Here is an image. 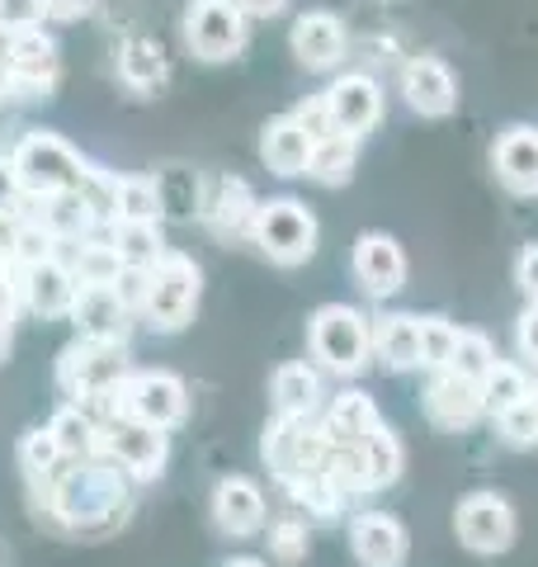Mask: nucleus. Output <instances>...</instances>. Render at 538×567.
Here are the masks:
<instances>
[{
	"label": "nucleus",
	"instance_id": "1",
	"mask_svg": "<svg viewBox=\"0 0 538 567\" xmlns=\"http://www.w3.org/2000/svg\"><path fill=\"white\" fill-rule=\"evenodd\" d=\"M33 520L62 539H110L137 511V483L104 454L66 458V464L29 487Z\"/></svg>",
	"mask_w": 538,
	"mask_h": 567
},
{
	"label": "nucleus",
	"instance_id": "2",
	"mask_svg": "<svg viewBox=\"0 0 538 567\" xmlns=\"http://www.w3.org/2000/svg\"><path fill=\"white\" fill-rule=\"evenodd\" d=\"M133 374V350L128 341H104V336H71V341L58 350V393L66 402L90 406L95 416L110 412L114 388Z\"/></svg>",
	"mask_w": 538,
	"mask_h": 567
},
{
	"label": "nucleus",
	"instance_id": "3",
	"mask_svg": "<svg viewBox=\"0 0 538 567\" xmlns=\"http://www.w3.org/2000/svg\"><path fill=\"white\" fill-rule=\"evenodd\" d=\"M308 354L321 374L331 379H359L373 364V327L369 317L350 303H321L308 317Z\"/></svg>",
	"mask_w": 538,
	"mask_h": 567
},
{
	"label": "nucleus",
	"instance_id": "4",
	"mask_svg": "<svg viewBox=\"0 0 538 567\" xmlns=\"http://www.w3.org/2000/svg\"><path fill=\"white\" fill-rule=\"evenodd\" d=\"M204 303V265L189 251H170L152 265V284H147V303H142V327L156 336H179Z\"/></svg>",
	"mask_w": 538,
	"mask_h": 567
},
{
	"label": "nucleus",
	"instance_id": "5",
	"mask_svg": "<svg viewBox=\"0 0 538 567\" xmlns=\"http://www.w3.org/2000/svg\"><path fill=\"white\" fill-rule=\"evenodd\" d=\"M250 246H256L269 265H279V270H298V265H308L317 256L321 223L293 194H275V199H260V208H256Z\"/></svg>",
	"mask_w": 538,
	"mask_h": 567
},
{
	"label": "nucleus",
	"instance_id": "6",
	"mask_svg": "<svg viewBox=\"0 0 538 567\" xmlns=\"http://www.w3.org/2000/svg\"><path fill=\"white\" fill-rule=\"evenodd\" d=\"M10 166H14V175H20V185H24L29 199H48V194L81 189L90 162H85L76 147H71L62 133L29 128V133L10 147Z\"/></svg>",
	"mask_w": 538,
	"mask_h": 567
},
{
	"label": "nucleus",
	"instance_id": "7",
	"mask_svg": "<svg viewBox=\"0 0 538 567\" xmlns=\"http://www.w3.org/2000/svg\"><path fill=\"white\" fill-rule=\"evenodd\" d=\"M104 416H133L142 425H156V431H179L189 421V383L170 369H133L114 388Z\"/></svg>",
	"mask_w": 538,
	"mask_h": 567
},
{
	"label": "nucleus",
	"instance_id": "8",
	"mask_svg": "<svg viewBox=\"0 0 538 567\" xmlns=\"http://www.w3.org/2000/svg\"><path fill=\"white\" fill-rule=\"evenodd\" d=\"M179 39H185L189 58L204 66L237 62L250 48V14L237 0H189L185 20H179Z\"/></svg>",
	"mask_w": 538,
	"mask_h": 567
},
{
	"label": "nucleus",
	"instance_id": "9",
	"mask_svg": "<svg viewBox=\"0 0 538 567\" xmlns=\"http://www.w3.org/2000/svg\"><path fill=\"white\" fill-rule=\"evenodd\" d=\"M454 535L458 544L468 548L473 558H500L515 548L519 535V516H515V502L496 487H473L458 496L454 506Z\"/></svg>",
	"mask_w": 538,
	"mask_h": 567
},
{
	"label": "nucleus",
	"instance_id": "10",
	"mask_svg": "<svg viewBox=\"0 0 538 567\" xmlns=\"http://www.w3.org/2000/svg\"><path fill=\"white\" fill-rule=\"evenodd\" d=\"M331 454V440L321 435V421L317 416H283L275 412L269 425L260 431V464L269 468V477L289 483L298 473H317Z\"/></svg>",
	"mask_w": 538,
	"mask_h": 567
},
{
	"label": "nucleus",
	"instance_id": "11",
	"mask_svg": "<svg viewBox=\"0 0 538 567\" xmlns=\"http://www.w3.org/2000/svg\"><path fill=\"white\" fill-rule=\"evenodd\" d=\"M110 464H118L133 483H156L170 464V431H156V425H142L133 416H104L100 421V450Z\"/></svg>",
	"mask_w": 538,
	"mask_h": 567
},
{
	"label": "nucleus",
	"instance_id": "12",
	"mask_svg": "<svg viewBox=\"0 0 538 567\" xmlns=\"http://www.w3.org/2000/svg\"><path fill=\"white\" fill-rule=\"evenodd\" d=\"M62 81V48L52 33L29 29L10 39V71H6V104H39L52 100Z\"/></svg>",
	"mask_w": 538,
	"mask_h": 567
},
{
	"label": "nucleus",
	"instance_id": "13",
	"mask_svg": "<svg viewBox=\"0 0 538 567\" xmlns=\"http://www.w3.org/2000/svg\"><path fill=\"white\" fill-rule=\"evenodd\" d=\"M350 275L373 303H387V298H397L406 289L411 260L392 233H359L350 246Z\"/></svg>",
	"mask_w": 538,
	"mask_h": 567
},
{
	"label": "nucleus",
	"instance_id": "14",
	"mask_svg": "<svg viewBox=\"0 0 538 567\" xmlns=\"http://www.w3.org/2000/svg\"><path fill=\"white\" fill-rule=\"evenodd\" d=\"M321 95H327V110H331L335 133H350L359 142L379 128L383 114H387L383 81L373 76V71H340V76Z\"/></svg>",
	"mask_w": 538,
	"mask_h": 567
},
{
	"label": "nucleus",
	"instance_id": "15",
	"mask_svg": "<svg viewBox=\"0 0 538 567\" xmlns=\"http://www.w3.org/2000/svg\"><path fill=\"white\" fill-rule=\"evenodd\" d=\"M397 95L406 100V110L421 114V118H448L463 100L454 66H448L444 58H435V52H416V58L402 62Z\"/></svg>",
	"mask_w": 538,
	"mask_h": 567
},
{
	"label": "nucleus",
	"instance_id": "16",
	"mask_svg": "<svg viewBox=\"0 0 538 567\" xmlns=\"http://www.w3.org/2000/svg\"><path fill=\"white\" fill-rule=\"evenodd\" d=\"M208 511H213L218 535H227V539H256L269 525V496L256 477H246V473L218 477V487L208 496Z\"/></svg>",
	"mask_w": 538,
	"mask_h": 567
},
{
	"label": "nucleus",
	"instance_id": "17",
	"mask_svg": "<svg viewBox=\"0 0 538 567\" xmlns=\"http://www.w3.org/2000/svg\"><path fill=\"white\" fill-rule=\"evenodd\" d=\"M14 289H20V308L43 317V322H62L76 303V275L62 256H48V260H33V265H14Z\"/></svg>",
	"mask_w": 538,
	"mask_h": 567
},
{
	"label": "nucleus",
	"instance_id": "18",
	"mask_svg": "<svg viewBox=\"0 0 538 567\" xmlns=\"http://www.w3.org/2000/svg\"><path fill=\"white\" fill-rule=\"evenodd\" d=\"M289 52H293V62L302 71L321 76V71H335L340 62H345L350 29L335 10H302L293 20V29H289Z\"/></svg>",
	"mask_w": 538,
	"mask_h": 567
},
{
	"label": "nucleus",
	"instance_id": "19",
	"mask_svg": "<svg viewBox=\"0 0 538 567\" xmlns=\"http://www.w3.org/2000/svg\"><path fill=\"white\" fill-rule=\"evenodd\" d=\"M421 412L430 425H439V431H473V425L487 421V402H482L477 383L458 379L454 369H435V374L425 379Z\"/></svg>",
	"mask_w": 538,
	"mask_h": 567
},
{
	"label": "nucleus",
	"instance_id": "20",
	"mask_svg": "<svg viewBox=\"0 0 538 567\" xmlns=\"http://www.w3.org/2000/svg\"><path fill=\"white\" fill-rule=\"evenodd\" d=\"M256 189L237 175H223V181H213L208 194L199 199V223L208 227L218 241H250V227H256Z\"/></svg>",
	"mask_w": 538,
	"mask_h": 567
},
{
	"label": "nucleus",
	"instance_id": "21",
	"mask_svg": "<svg viewBox=\"0 0 538 567\" xmlns=\"http://www.w3.org/2000/svg\"><path fill=\"white\" fill-rule=\"evenodd\" d=\"M350 554L359 567H402L411 558V535L387 511H359L350 520Z\"/></svg>",
	"mask_w": 538,
	"mask_h": 567
},
{
	"label": "nucleus",
	"instance_id": "22",
	"mask_svg": "<svg viewBox=\"0 0 538 567\" xmlns=\"http://www.w3.org/2000/svg\"><path fill=\"white\" fill-rule=\"evenodd\" d=\"M317 421H321V435H327L331 445H350V450H359L379 425H387L379 402H373L364 388H340V393H331Z\"/></svg>",
	"mask_w": 538,
	"mask_h": 567
},
{
	"label": "nucleus",
	"instance_id": "23",
	"mask_svg": "<svg viewBox=\"0 0 538 567\" xmlns=\"http://www.w3.org/2000/svg\"><path fill=\"white\" fill-rule=\"evenodd\" d=\"M66 322L76 327V336H104V341H128L137 317L123 308V298L114 293V284H81L76 303H71Z\"/></svg>",
	"mask_w": 538,
	"mask_h": 567
},
{
	"label": "nucleus",
	"instance_id": "24",
	"mask_svg": "<svg viewBox=\"0 0 538 567\" xmlns=\"http://www.w3.org/2000/svg\"><path fill=\"white\" fill-rule=\"evenodd\" d=\"M492 171L519 199H538V128L515 123L492 142Z\"/></svg>",
	"mask_w": 538,
	"mask_h": 567
},
{
	"label": "nucleus",
	"instance_id": "25",
	"mask_svg": "<svg viewBox=\"0 0 538 567\" xmlns=\"http://www.w3.org/2000/svg\"><path fill=\"white\" fill-rule=\"evenodd\" d=\"M114 66H118L123 91H133V95H156L170 76L166 43L152 39V33H123L118 52H114Z\"/></svg>",
	"mask_w": 538,
	"mask_h": 567
},
{
	"label": "nucleus",
	"instance_id": "26",
	"mask_svg": "<svg viewBox=\"0 0 538 567\" xmlns=\"http://www.w3.org/2000/svg\"><path fill=\"white\" fill-rule=\"evenodd\" d=\"M327 398H331L327 374H321L312 360H289L269 379V402H275V412H283V416H321Z\"/></svg>",
	"mask_w": 538,
	"mask_h": 567
},
{
	"label": "nucleus",
	"instance_id": "27",
	"mask_svg": "<svg viewBox=\"0 0 538 567\" xmlns=\"http://www.w3.org/2000/svg\"><path fill=\"white\" fill-rule=\"evenodd\" d=\"M369 327H373V360L387 374L421 369V312H379L369 317Z\"/></svg>",
	"mask_w": 538,
	"mask_h": 567
},
{
	"label": "nucleus",
	"instance_id": "28",
	"mask_svg": "<svg viewBox=\"0 0 538 567\" xmlns=\"http://www.w3.org/2000/svg\"><path fill=\"white\" fill-rule=\"evenodd\" d=\"M308 156H312V137L298 128L293 114H275L260 128V162L269 175L298 181V175H308Z\"/></svg>",
	"mask_w": 538,
	"mask_h": 567
},
{
	"label": "nucleus",
	"instance_id": "29",
	"mask_svg": "<svg viewBox=\"0 0 538 567\" xmlns=\"http://www.w3.org/2000/svg\"><path fill=\"white\" fill-rule=\"evenodd\" d=\"M279 492H283V502H289L293 516L317 520V525H335L340 516H345V506H350L321 468H317V473H298V477H289V483H279Z\"/></svg>",
	"mask_w": 538,
	"mask_h": 567
},
{
	"label": "nucleus",
	"instance_id": "30",
	"mask_svg": "<svg viewBox=\"0 0 538 567\" xmlns=\"http://www.w3.org/2000/svg\"><path fill=\"white\" fill-rule=\"evenodd\" d=\"M33 213H39V223H43L62 246L104 233V223L95 218V208L81 199V189H66V194H48V199H33Z\"/></svg>",
	"mask_w": 538,
	"mask_h": 567
},
{
	"label": "nucleus",
	"instance_id": "31",
	"mask_svg": "<svg viewBox=\"0 0 538 567\" xmlns=\"http://www.w3.org/2000/svg\"><path fill=\"white\" fill-rule=\"evenodd\" d=\"M354 166H359V137L350 133H327L312 142V156H308V181L340 189L354 181Z\"/></svg>",
	"mask_w": 538,
	"mask_h": 567
},
{
	"label": "nucleus",
	"instance_id": "32",
	"mask_svg": "<svg viewBox=\"0 0 538 567\" xmlns=\"http://www.w3.org/2000/svg\"><path fill=\"white\" fill-rule=\"evenodd\" d=\"M104 237L114 241V251L123 265H156L170 251L166 246V227L161 223H142V218H114L104 227Z\"/></svg>",
	"mask_w": 538,
	"mask_h": 567
},
{
	"label": "nucleus",
	"instance_id": "33",
	"mask_svg": "<svg viewBox=\"0 0 538 567\" xmlns=\"http://www.w3.org/2000/svg\"><path fill=\"white\" fill-rule=\"evenodd\" d=\"M43 425L52 431V440L62 445L66 458H85V454L100 450V416L90 412V406H81V402H62Z\"/></svg>",
	"mask_w": 538,
	"mask_h": 567
},
{
	"label": "nucleus",
	"instance_id": "34",
	"mask_svg": "<svg viewBox=\"0 0 538 567\" xmlns=\"http://www.w3.org/2000/svg\"><path fill=\"white\" fill-rule=\"evenodd\" d=\"M359 454H364V473H369V487L373 492H387V487H397L402 483V473H406V445H402V435L392 431V425H379L364 445H359Z\"/></svg>",
	"mask_w": 538,
	"mask_h": 567
},
{
	"label": "nucleus",
	"instance_id": "35",
	"mask_svg": "<svg viewBox=\"0 0 538 567\" xmlns=\"http://www.w3.org/2000/svg\"><path fill=\"white\" fill-rule=\"evenodd\" d=\"M62 260L71 265L76 284H114L118 270H123V260H118V251H114V241L104 237V233L62 246Z\"/></svg>",
	"mask_w": 538,
	"mask_h": 567
},
{
	"label": "nucleus",
	"instance_id": "36",
	"mask_svg": "<svg viewBox=\"0 0 538 567\" xmlns=\"http://www.w3.org/2000/svg\"><path fill=\"white\" fill-rule=\"evenodd\" d=\"M114 218L166 223V204H161V181H156V175H142V171L118 175V185H114Z\"/></svg>",
	"mask_w": 538,
	"mask_h": 567
},
{
	"label": "nucleus",
	"instance_id": "37",
	"mask_svg": "<svg viewBox=\"0 0 538 567\" xmlns=\"http://www.w3.org/2000/svg\"><path fill=\"white\" fill-rule=\"evenodd\" d=\"M14 464H20V473H24V487H39L43 477H52L66 464V454H62L58 440H52L48 425H29V431L20 435V445H14Z\"/></svg>",
	"mask_w": 538,
	"mask_h": 567
},
{
	"label": "nucleus",
	"instance_id": "38",
	"mask_svg": "<svg viewBox=\"0 0 538 567\" xmlns=\"http://www.w3.org/2000/svg\"><path fill=\"white\" fill-rule=\"evenodd\" d=\"M265 548H269V563H279V567H302L312 554V520H302V516H279V520H269L265 525Z\"/></svg>",
	"mask_w": 538,
	"mask_h": 567
},
{
	"label": "nucleus",
	"instance_id": "39",
	"mask_svg": "<svg viewBox=\"0 0 538 567\" xmlns=\"http://www.w3.org/2000/svg\"><path fill=\"white\" fill-rule=\"evenodd\" d=\"M496 346H492V336L487 331H477V327H458V346H454V360H448V369H454L458 379H468L482 388V379L496 369Z\"/></svg>",
	"mask_w": 538,
	"mask_h": 567
},
{
	"label": "nucleus",
	"instance_id": "40",
	"mask_svg": "<svg viewBox=\"0 0 538 567\" xmlns=\"http://www.w3.org/2000/svg\"><path fill=\"white\" fill-rule=\"evenodd\" d=\"M534 393V379L525 364H510V360H496V369L487 379H482V402H487V416L506 412V406H515L519 398Z\"/></svg>",
	"mask_w": 538,
	"mask_h": 567
},
{
	"label": "nucleus",
	"instance_id": "41",
	"mask_svg": "<svg viewBox=\"0 0 538 567\" xmlns=\"http://www.w3.org/2000/svg\"><path fill=\"white\" fill-rule=\"evenodd\" d=\"M492 421H496L500 445H510V450H538V402H534V393L519 398L515 406H506V412H496Z\"/></svg>",
	"mask_w": 538,
	"mask_h": 567
},
{
	"label": "nucleus",
	"instance_id": "42",
	"mask_svg": "<svg viewBox=\"0 0 538 567\" xmlns=\"http://www.w3.org/2000/svg\"><path fill=\"white\" fill-rule=\"evenodd\" d=\"M454 346H458V322H448V317H439V312L421 317V369H425V374L448 369V360H454Z\"/></svg>",
	"mask_w": 538,
	"mask_h": 567
},
{
	"label": "nucleus",
	"instance_id": "43",
	"mask_svg": "<svg viewBox=\"0 0 538 567\" xmlns=\"http://www.w3.org/2000/svg\"><path fill=\"white\" fill-rule=\"evenodd\" d=\"M147 284H152V265H123L118 279H114V293L123 298L137 322H142V303H147Z\"/></svg>",
	"mask_w": 538,
	"mask_h": 567
},
{
	"label": "nucleus",
	"instance_id": "44",
	"mask_svg": "<svg viewBox=\"0 0 538 567\" xmlns=\"http://www.w3.org/2000/svg\"><path fill=\"white\" fill-rule=\"evenodd\" d=\"M0 29L10 39L29 29H43V0H0Z\"/></svg>",
	"mask_w": 538,
	"mask_h": 567
},
{
	"label": "nucleus",
	"instance_id": "45",
	"mask_svg": "<svg viewBox=\"0 0 538 567\" xmlns=\"http://www.w3.org/2000/svg\"><path fill=\"white\" fill-rule=\"evenodd\" d=\"M289 114L298 118V128L308 133L312 142H317V137H327V133H335V123H331V110H327V95H308L302 104H293Z\"/></svg>",
	"mask_w": 538,
	"mask_h": 567
},
{
	"label": "nucleus",
	"instance_id": "46",
	"mask_svg": "<svg viewBox=\"0 0 538 567\" xmlns=\"http://www.w3.org/2000/svg\"><path fill=\"white\" fill-rule=\"evenodd\" d=\"M515 350L525 360V369L538 374V303H525V312L515 317Z\"/></svg>",
	"mask_w": 538,
	"mask_h": 567
},
{
	"label": "nucleus",
	"instance_id": "47",
	"mask_svg": "<svg viewBox=\"0 0 538 567\" xmlns=\"http://www.w3.org/2000/svg\"><path fill=\"white\" fill-rule=\"evenodd\" d=\"M515 289L525 293V303H538V241L519 246V256H515Z\"/></svg>",
	"mask_w": 538,
	"mask_h": 567
},
{
	"label": "nucleus",
	"instance_id": "48",
	"mask_svg": "<svg viewBox=\"0 0 538 567\" xmlns=\"http://www.w3.org/2000/svg\"><path fill=\"white\" fill-rule=\"evenodd\" d=\"M24 204H29V194H24L20 175H14V166H10V152H0V213H14Z\"/></svg>",
	"mask_w": 538,
	"mask_h": 567
},
{
	"label": "nucleus",
	"instance_id": "49",
	"mask_svg": "<svg viewBox=\"0 0 538 567\" xmlns=\"http://www.w3.org/2000/svg\"><path fill=\"white\" fill-rule=\"evenodd\" d=\"M95 10V0H43V20L52 24H81Z\"/></svg>",
	"mask_w": 538,
	"mask_h": 567
},
{
	"label": "nucleus",
	"instance_id": "50",
	"mask_svg": "<svg viewBox=\"0 0 538 567\" xmlns=\"http://www.w3.org/2000/svg\"><path fill=\"white\" fill-rule=\"evenodd\" d=\"M237 6L250 14V20H275V14L289 10V0H237Z\"/></svg>",
	"mask_w": 538,
	"mask_h": 567
},
{
	"label": "nucleus",
	"instance_id": "51",
	"mask_svg": "<svg viewBox=\"0 0 538 567\" xmlns=\"http://www.w3.org/2000/svg\"><path fill=\"white\" fill-rule=\"evenodd\" d=\"M223 567H269V563L256 554H231V558H223Z\"/></svg>",
	"mask_w": 538,
	"mask_h": 567
},
{
	"label": "nucleus",
	"instance_id": "52",
	"mask_svg": "<svg viewBox=\"0 0 538 567\" xmlns=\"http://www.w3.org/2000/svg\"><path fill=\"white\" fill-rule=\"evenodd\" d=\"M0 567H10V554H6V544H0Z\"/></svg>",
	"mask_w": 538,
	"mask_h": 567
},
{
	"label": "nucleus",
	"instance_id": "53",
	"mask_svg": "<svg viewBox=\"0 0 538 567\" xmlns=\"http://www.w3.org/2000/svg\"><path fill=\"white\" fill-rule=\"evenodd\" d=\"M534 402H538V379H534Z\"/></svg>",
	"mask_w": 538,
	"mask_h": 567
}]
</instances>
